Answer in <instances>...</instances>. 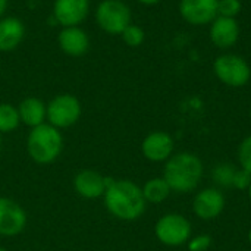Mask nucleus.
<instances>
[{
	"label": "nucleus",
	"mask_w": 251,
	"mask_h": 251,
	"mask_svg": "<svg viewBox=\"0 0 251 251\" xmlns=\"http://www.w3.org/2000/svg\"><path fill=\"white\" fill-rule=\"evenodd\" d=\"M107 212L121 221H135L146 210V199L143 190L129 179H112L103 194Z\"/></svg>",
	"instance_id": "1"
},
{
	"label": "nucleus",
	"mask_w": 251,
	"mask_h": 251,
	"mask_svg": "<svg viewBox=\"0 0 251 251\" xmlns=\"http://www.w3.org/2000/svg\"><path fill=\"white\" fill-rule=\"evenodd\" d=\"M203 176V163L199 156L184 151L171 156L163 169V179L176 193H190L197 188Z\"/></svg>",
	"instance_id": "2"
},
{
	"label": "nucleus",
	"mask_w": 251,
	"mask_h": 251,
	"mask_svg": "<svg viewBox=\"0 0 251 251\" xmlns=\"http://www.w3.org/2000/svg\"><path fill=\"white\" fill-rule=\"evenodd\" d=\"M63 138L57 128L50 124H41L31 128L26 140L29 157L38 165L53 163L62 153Z\"/></svg>",
	"instance_id": "3"
},
{
	"label": "nucleus",
	"mask_w": 251,
	"mask_h": 251,
	"mask_svg": "<svg viewBox=\"0 0 251 251\" xmlns=\"http://www.w3.org/2000/svg\"><path fill=\"white\" fill-rule=\"evenodd\" d=\"M154 234L162 244L169 247H179L190 241L191 224L179 213H168L157 221Z\"/></svg>",
	"instance_id": "4"
},
{
	"label": "nucleus",
	"mask_w": 251,
	"mask_h": 251,
	"mask_svg": "<svg viewBox=\"0 0 251 251\" xmlns=\"http://www.w3.org/2000/svg\"><path fill=\"white\" fill-rule=\"evenodd\" d=\"M96 19L104 32L116 35L131 24V10L122 0H103L97 6Z\"/></svg>",
	"instance_id": "5"
},
{
	"label": "nucleus",
	"mask_w": 251,
	"mask_h": 251,
	"mask_svg": "<svg viewBox=\"0 0 251 251\" xmlns=\"http://www.w3.org/2000/svg\"><path fill=\"white\" fill-rule=\"evenodd\" d=\"M81 113L82 109L79 100L71 94L56 96L47 104V121L57 129L75 125L81 118Z\"/></svg>",
	"instance_id": "6"
},
{
	"label": "nucleus",
	"mask_w": 251,
	"mask_h": 251,
	"mask_svg": "<svg viewBox=\"0 0 251 251\" xmlns=\"http://www.w3.org/2000/svg\"><path fill=\"white\" fill-rule=\"evenodd\" d=\"M216 76L229 87H243L249 82L251 71L249 63L237 54H222L213 65Z\"/></svg>",
	"instance_id": "7"
},
{
	"label": "nucleus",
	"mask_w": 251,
	"mask_h": 251,
	"mask_svg": "<svg viewBox=\"0 0 251 251\" xmlns=\"http://www.w3.org/2000/svg\"><path fill=\"white\" fill-rule=\"evenodd\" d=\"M26 213L13 200L0 197V235L15 237L25 229Z\"/></svg>",
	"instance_id": "8"
},
{
	"label": "nucleus",
	"mask_w": 251,
	"mask_h": 251,
	"mask_svg": "<svg viewBox=\"0 0 251 251\" xmlns=\"http://www.w3.org/2000/svg\"><path fill=\"white\" fill-rule=\"evenodd\" d=\"M225 209V197L218 188H204L194 197L193 210L203 221L216 219Z\"/></svg>",
	"instance_id": "9"
},
{
	"label": "nucleus",
	"mask_w": 251,
	"mask_h": 251,
	"mask_svg": "<svg viewBox=\"0 0 251 251\" xmlns=\"http://www.w3.org/2000/svg\"><path fill=\"white\" fill-rule=\"evenodd\" d=\"M179 12L193 25H206L218 18V0H181Z\"/></svg>",
	"instance_id": "10"
},
{
	"label": "nucleus",
	"mask_w": 251,
	"mask_h": 251,
	"mask_svg": "<svg viewBox=\"0 0 251 251\" xmlns=\"http://www.w3.org/2000/svg\"><path fill=\"white\" fill-rule=\"evenodd\" d=\"M90 10V0H54L53 15L65 26H78Z\"/></svg>",
	"instance_id": "11"
},
{
	"label": "nucleus",
	"mask_w": 251,
	"mask_h": 251,
	"mask_svg": "<svg viewBox=\"0 0 251 251\" xmlns=\"http://www.w3.org/2000/svg\"><path fill=\"white\" fill-rule=\"evenodd\" d=\"M144 157L150 162H166L174 151V140L168 132L154 131L149 134L141 144Z\"/></svg>",
	"instance_id": "12"
},
{
	"label": "nucleus",
	"mask_w": 251,
	"mask_h": 251,
	"mask_svg": "<svg viewBox=\"0 0 251 251\" xmlns=\"http://www.w3.org/2000/svg\"><path fill=\"white\" fill-rule=\"evenodd\" d=\"M110 181H112V178H106L96 171L85 169V171H81L79 174H76V176L74 179V188L81 197L91 200V199L103 197Z\"/></svg>",
	"instance_id": "13"
},
{
	"label": "nucleus",
	"mask_w": 251,
	"mask_h": 251,
	"mask_svg": "<svg viewBox=\"0 0 251 251\" xmlns=\"http://www.w3.org/2000/svg\"><path fill=\"white\" fill-rule=\"evenodd\" d=\"M240 37V26L235 18L218 16L210 26V38L219 49L232 47Z\"/></svg>",
	"instance_id": "14"
},
{
	"label": "nucleus",
	"mask_w": 251,
	"mask_h": 251,
	"mask_svg": "<svg viewBox=\"0 0 251 251\" xmlns=\"http://www.w3.org/2000/svg\"><path fill=\"white\" fill-rule=\"evenodd\" d=\"M57 41H59L60 49L66 54L74 56V57L85 54L90 47L88 35L79 26H65L60 31Z\"/></svg>",
	"instance_id": "15"
},
{
	"label": "nucleus",
	"mask_w": 251,
	"mask_h": 251,
	"mask_svg": "<svg viewBox=\"0 0 251 251\" xmlns=\"http://www.w3.org/2000/svg\"><path fill=\"white\" fill-rule=\"evenodd\" d=\"M25 37V26L21 19L7 16L0 19V51L15 50Z\"/></svg>",
	"instance_id": "16"
},
{
	"label": "nucleus",
	"mask_w": 251,
	"mask_h": 251,
	"mask_svg": "<svg viewBox=\"0 0 251 251\" xmlns=\"http://www.w3.org/2000/svg\"><path fill=\"white\" fill-rule=\"evenodd\" d=\"M18 112H19L21 122H24L26 126L31 128L44 124L47 118V106L37 97H28L22 100L18 107Z\"/></svg>",
	"instance_id": "17"
},
{
	"label": "nucleus",
	"mask_w": 251,
	"mask_h": 251,
	"mask_svg": "<svg viewBox=\"0 0 251 251\" xmlns=\"http://www.w3.org/2000/svg\"><path fill=\"white\" fill-rule=\"evenodd\" d=\"M141 190H143V196H144L146 201L151 203V204H159V203L165 201L172 191L163 178L149 179Z\"/></svg>",
	"instance_id": "18"
},
{
	"label": "nucleus",
	"mask_w": 251,
	"mask_h": 251,
	"mask_svg": "<svg viewBox=\"0 0 251 251\" xmlns=\"http://www.w3.org/2000/svg\"><path fill=\"white\" fill-rule=\"evenodd\" d=\"M21 124L19 112L9 103H0V132H12Z\"/></svg>",
	"instance_id": "19"
},
{
	"label": "nucleus",
	"mask_w": 251,
	"mask_h": 251,
	"mask_svg": "<svg viewBox=\"0 0 251 251\" xmlns=\"http://www.w3.org/2000/svg\"><path fill=\"white\" fill-rule=\"evenodd\" d=\"M237 168L231 163H221L218 166L213 168L212 171V179L221 185V187H232V181H234V175H235Z\"/></svg>",
	"instance_id": "20"
},
{
	"label": "nucleus",
	"mask_w": 251,
	"mask_h": 251,
	"mask_svg": "<svg viewBox=\"0 0 251 251\" xmlns=\"http://www.w3.org/2000/svg\"><path fill=\"white\" fill-rule=\"evenodd\" d=\"M121 35H122V40L125 41V44L129 47H138L144 41V31L140 26L132 25V24H129L122 31Z\"/></svg>",
	"instance_id": "21"
},
{
	"label": "nucleus",
	"mask_w": 251,
	"mask_h": 251,
	"mask_svg": "<svg viewBox=\"0 0 251 251\" xmlns=\"http://www.w3.org/2000/svg\"><path fill=\"white\" fill-rule=\"evenodd\" d=\"M241 10L240 0H218V13L225 18H235Z\"/></svg>",
	"instance_id": "22"
},
{
	"label": "nucleus",
	"mask_w": 251,
	"mask_h": 251,
	"mask_svg": "<svg viewBox=\"0 0 251 251\" xmlns=\"http://www.w3.org/2000/svg\"><path fill=\"white\" fill-rule=\"evenodd\" d=\"M238 160L241 168L251 174V135L246 137L238 147Z\"/></svg>",
	"instance_id": "23"
},
{
	"label": "nucleus",
	"mask_w": 251,
	"mask_h": 251,
	"mask_svg": "<svg viewBox=\"0 0 251 251\" xmlns=\"http://www.w3.org/2000/svg\"><path fill=\"white\" fill-rule=\"evenodd\" d=\"M251 184V174L247 172L246 169H237L232 181V187L237 190H249Z\"/></svg>",
	"instance_id": "24"
},
{
	"label": "nucleus",
	"mask_w": 251,
	"mask_h": 251,
	"mask_svg": "<svg viewBox=\"0 0 251 251\" xmlns=\"http://www.w3.org/2000/svg\"><path fill=\"white\" fill-rule=\"evenodd\" d=\"M212 246V238L209 235H197L194 238H190L188 241V250L190 251H206Z\"/></svg>",
	"instance_id": "25"
},
{
	"label": "nucleus",
	"mask_w": 251,
	"mask_h": 251,
	"mask_svg": "<svg viewBox=\"0 0 251 251\" xmlns=\"http://www.w3.org/2000/svg\"><path fill=\"white\" fill-rule=\"evenodd\" d=\"M7 3H9V0H0V16H3V13L6 12Z\"/></svg>",
	"instance_id": "26"
},
{
	"label": "nucleus",
	"mask_w": 251,
	"mask_h": 251,
	"mask_svg": "<svg viewBox=\"0 0 251 251\" xmlns=\"http://www.w3.org/2000/svg\"><path fill=\"white\" fill-rule=\"evenodd\" d=\"M138 1H141V3H144V4H156V3H159L160 0H138Z\"/></svg>",
	"instance_id": "27"
},
{
	"label": "nucleus",
	"mask_w": 251,
	"mask_h": 251,
	"mask_svg": "<svg viewBox=\"0 0 251 251\" xmlns=\"http://www.w3.org/2000/svg\"><path fill=\"white\" fill-rule=\"evenodd\" d=\"M247 191H249V199H250V201H251V184H250V187H249V190H247Z\"/></svg>",
	"instance_id": "28"
},
{
	"label": "nucleus",
	"mask_w": 251,
	"mask_h": 251,
	"mask_svg": "<svg viewBox=\"0 0 251 251\" xmlns=\"http://www.w3.org/2000/svg\"><path fill=\"white\" fill-rule=\"evenodd\" d=\"M249 241H250V244H251V229H250V232H249Z\"/></svg>",
	"instance_id": "29"
},
{
	"label": "nucleus",
	"mask_w": 251,
	"mask_h": 251,
	"mask_svg": "<svg viewBox=\"0 0 251 251\" xmlns=\"http://www.w3.org/2000/svg\"><path fill=\"white\" fill-rule=\"evenodd\" d=\"M0 251H7L6 249H3V247H0Z\"/></svg>",
	"instance_id": "30"
},
{
	"label": "nucleus",
	"mask_w": 251,
	"mask_h": 251,
	"mask_svg": "<svg viewBox=\"0 0 251 251\" xmlns=\"http://www.w3.org/2000/svg\"><path fill=\"white\" fill-rule=\"evenodd\" d=\"M0 149H1V141H0Z\"/></svg>",
	"instance_id": "31"
}]
</instances>
